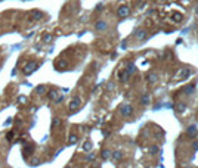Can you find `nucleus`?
Returning <instances> with one entry per match:
<instances>
[{
	"instance_id": "1",
	"label": "nucleus",
	"mask_w": 198,
	"mask_h": 168,
	"mask_svg": "<svg viewBox=\"0 0 198 168\" xmlns=\"http://www.w3.org/2000/svg\"><path fill=\"white\" fill-rule=\"evenodd\" d=\"M40 66V62H37V61H28L27 64H24V66H22V74L24 75H31L36 69H39Z\"/></svg>"
},
{
	"instance_id": "2",
	"label": "nucleus",
	"mask_w": 198,
	"mask_h": 168,
	"mask_svg": "<svg viewBox=\"0 0 198 168\" xmlns=\"http://www.w3.org/2000/svg\"><path fill=\"white\" fill-rule=\"evenodd\" d=\"M46 94H47V99H49V100H52L53 103H61V102H62V99H64V96H62V94H61L56 88H50Z\"/></svg>"
},
{
	"instance_id": "3",
	"label": "nucleus",
	"mask_w": 198,
	"mask_h": 168,
	"mask_svg": "<svg viewBox=\"0 0 198 168\" xmlns=\"http://www.w3.org/2000/svg\"><path fill=\"white\" fill-rule=\"evenodd\" d=\"M31 156H34V145H33V143H24V148H22V158L28 161Z\"/></svg>"
},
{
	"instance_id": "4",
	"label": "nucleus",
	"mask_w": 198,
	"mask_h": 168,
	"mask_svg": "<svg viewBox=\"0 0 198 168\" xmlns=\"http://www.w3.org/2000/svg\"><path fill=\"white\" fill-rule=\"evenodd\" d=\"M80 105H81V100H80V97H73L71 100H70V105H68V108H70V111L71 112H74V111H77L80 108Z\"/></svg>"
},
{
	"instance_id": "5",
	"label": "nucleus",
	"mask_w": 198,
	"mask_h": 168,
	"mask_svg": "<svg viewBox=\"0 0 198 168\" xmlns=\"http://www.w3.org/2000/svg\"><path fill=\"white\" fill-rule=\"evenodd\" d=\"M120 112H121L123 117H129V115H132V112H133V106H132V105H121V106H120Z\"/></svg>"
},
{
	"instance_id": "6",
	"label": "nucleus",
	"mask_w": 198,
	"mask_h": 168,
	"mask_svg": "<svg viewBox=\"0 0 198 168\" xmlns=\"http://www.w3.org/2000/svg\"><path fill=\"white\" fill-rule=\"evenodd\" d=\"M34 93L39 94V96L46 94V93H47V85H46V84H40V85H37V87L34 88Z\"/></svg>"
},
{
	"instance_id": "7",
	"label": "nucleus",
	"mask_w": 198,
	"mask_h": 168,
	"mask_svg": "<svg viewBox=\"0 0 198 168\" xmlns=\"http://www.w3.org/2000/svg\"><path fill=\"white\" fill-rule=\"evenodd\" d=\"M129 13H130V9H129L127 6H121V7L119 9V16H121V18L129 16Z\"/></svg>"
},
{
	"instance_id": "8",
	"label": "nucleus",
	"mask_w": 198,
	"mask_h": 168,
	"mask_svg": "<svg viewBox=\"0 0 198 168\" xmlns=\"http://www.w3.org/2000/svg\"><path fill=\"white\" fill-rule=\"evenodd\" d=\"M135 36H136L139 40H144V39L148 37V33H146L145 30H136V31H135Z\"/></svg>"
},
{
	"instance_id": "9",
	"label": "nucleus",
	"mask_w": 198,
	"mask_h": 168,
	"mask_svg": "<svg viewBox=\"0 0 198 168\" xmlns=\"http://www.w3.org/2000/svg\"><path fill=\"white\" fill-rule=\"evenodd\" d=\"M67 66H68V64H67L65 61H59V59H58V61L55 62V68H56V69H59V71L65 69Z\"/></svg>"
},
{
	"instance_id": "10",
	"label": "nucleus",
	"mask_w": 198,
	"mask_h": 168,
	"mask_svg": "<svg viewBox=\"0 0 198 168\" xmlns=\"http://www.w3.org/2000/svg\"><path fill=\"white\" fill-rule=\"evenodd\" d=\"M95 27H96V30H98V31H105V30L108 28V25H107V22H105V21H98Z\"/></svg>"
},
{
	"instance_id": "11",
	"label": "nucleus",
	"mask_w": 198,
	"mask_h": 168,
	"mask_svg": "<svg viewBox=\"0 0 198 168\" xmlns=\"http://www.w3.org/2000/svg\"><path fill=\"white\" fill-rule=\"evenodd\" d=\"M44 16V13L41 12V10H33L31 12V18L34 19V21H39V19H41Z\"/></svg>"
},
{
	"instance_id": "12",
	"label": "nucleus",
	"mask_w": 198,
	"mask_h": 168,
	"mask_svg": "<svg viewBox=\"0 0 198 168\" xmlns=\"http://www.w3.org/2000/svg\"><path fill=\"white\" fill-rule=\"evenodd\" d=\"M146 80H148V83L154 84L155 81H157V80H158V75H157V74H154V72H151V74H148Z\"/></svg>"
},
{
	"instance_id": "13",
	"label": "nucleus",
	"mask_w": 198,
	"mask_h": 168,
	"mask_svg": "<svg viewBox=\"0 0 198 168\" xmlns=\"http://www.w3.org/2000/svg\"><path fill=\"white\" fill-rule=\"evenodd\" d=\"M77 142H79L77 134H70V137H68V145H76Z\"/></svg>"
},
{
	"instance_id": "14",
	"label": "nucleus",
	"mask_w": 198,
	"mask_h": 168,
	"mask_svg": "<svg viewBox=\"0 0 198 168\" xmlns=\"http://www.w3.org/2000/svg\"><path fill=\"white\" fill-rule=\"evenodd\" d=\"M15 136H16V133H15L13 130H10V131L6 133V140H7V142H12V140L15 139Z\"/></svg>"
},
{
	"instance_id": "15",
	"label": "nucleus",
	"mask_w": 198,
	"mask_h": 168,
	"mask_svg": "<svg viewBox=\"0 0 198 168\" xmlns=\"http://www.w3.org/2000/svg\"><path fill=\"white\" fill-rule=\"evenodd\" d=\"M40 162H41V161H40L39 158H33V156H31V158L28 159V164H30L31 167H36V165H39Z\"/></svg>"
},
{
	"instance_id": "16",
	"label": "nucleus",
	"mask_w": 198,
	"mask_h": 168,
	"mask_svg": "<svg viewBox=\"0 0 198 168\" xmlns=\"http://www.w3.org/2000/svg\"><path fill=\"white\" fill-rule=\"evenodd\" d=\"M188 136H189V137H195V136H197V128L194 126H191L188 128Z\"/></svg>"
},
{
	"instance_id": "17",
	"label": "nucleus",
	"mask_w": 198,
	"mask_h": 168,
	"mask_svg": "<svg viewBox=\"0 0 198 168\" xmlns=\"http://www.w3.org/2000/svg\"><path fill=\"white\" fill-rule=\"evenodd\" d=\"M111 156H113V159H116V161H120V159L123 158V153H121L120 150H116V152H114V153H113Z\"/></svg>"
},
{
	"instance_id": "18",
	"label": "nucleus",
	"mask_w": 198,
	"mask_h": 168,
	"mask_svg": "<svg viewBox=\"0 0 198 168\" xmlns=\"http://www.w3.org/2000/svg\"><path fill=\"white\" fill-rule=\"evenodd\" d=\"M149 100H151V97H149L148 94H144V96H142V99H141V103H142V105H148V103H149Z\"/></svg>"
},
{
	"instance_id": "19",
	"label": "nucleus",
	"mask_w": 198,
	"mask_h": 168,
	"mask_svg": "<svg viewBox=\"0 0 198 168\" xmlns=\"http://www.w3.org/2000/svg\"><path fill=\"white\" fill-rule=\"evenodd\" d=\"M101 156H102V159H108V158L111 156V152H110L108 149H104L102 153H101Z\"/></svg>"
},
{
	"instance_id": "20",
	"label": "nucleus",
	"mask_w": 198,
	"mask_h": 168,
	"mask_svg": "<svg viewBox=\"0 0 198 168\" xmlns=\"http://www.w3.org/2000/svg\"><path fill=\"white\" fill-rule=\"evenodd\" d=\"M27 102H28L27 96H18V103H21V105H25Z\"/></svg>"
},
{
	"instance_id": "21",
	"label": "nucleus",
	"mask_w": 198,
	"mask_h": 168,
	"mask_svg": "<svg viewBox=\"0 0 198 168\" xmlns=\"http://www.w3.org/2000/svg\"><path fill=\"white\" fill-rule=\"evenodd\" d=\"M61 126V120L59 118H53V121H52V130L53 128H56V127Z\"/></svg>"
},
{
	"instance_id": "22",
	"label": "nucleus",
	"mask_w": 198,
	"mask_h": 168,
	"mask_svg": "<svg viewBox=\"0 0 198 168\" xmlns=\"http://www.w3.org/2000/svg\"><path fill=\"white\" fill-rule=\"evenodd\" d=\"M86 159L89 161V162H92V161H95L96 159V153H93V152H90L87 156H86Z\"/></svg>"
},
{
	"instance_id": "23",
	"label": "nucleus",
	"mask_w": 198,
	"mask_h": 168,
	"mask_svg": "<svg viewBox=\"0 0 198 168\" xmlns=\"http://www.w3.org/2000/svg\"><path fill=\"white\" fill-rule=\"evenodd\" d=\"M52 42V36L50 34H44L43 36V43H50Z\"/></svg>"
},
{
	"instance_id": "24",
	"label": "nucleus",
	"mask_w": 198,
	"mask_h": 168,
	"mask_svg": "<svg viewBox=\"0 0 198 168\" xmlns=\"http://www.w3.org/2000/svg\"><path fill=\"white\" fill-rule=\"evenodd\" d=\"M90 149H92V143L90 142H86L84 146H83V150H90Z\"/></svg>"
},
{
	"instance_id": "25",
	"label": "nucleus",
	"mask_w": 198,
	"mask_h": 168,
	"mask_svg": "<svg viewBox=\"0 0 198 168\" xmlns=\"http://www.w3.org/2000/svg\"><path fill=\"white\" fill-rule=\"evenodd\" d=\"M194 88H195V85L191 84V85H188V87L185 88V91H186V93H191V91H194Z\"/></svg>"
},
{
	"instance_id": "26",
	"label": "nucleus",
	"mask_w": 198,
	"mask_h": 168,
	"mask_svg": "<svg viewBox=\"0 0 198 168\" xmlns=\"http://www.w3.org/2000/svg\"><path fill=\"white\" fill-rule=\"evenodd\" d=\"M180 19H182L180 15H173V21H180Z\"/></svg>"
},
{
	"instance_id": "27",
	"label": "nucleus",
	"mask_w": 198,
	"mask_h": 168,
	"mask_svg": "<svg viewBox=\"0 0 198 168\" xmlns=\"http://www.w3.org/2000/svg\"><path fill=\"white\" fill-rule=\"evenodd\" d=\"M177 108H179V111H183V109H185V105H183V103H180Z\"/></svg>"
},
{
	"instance_id": "28",
	"label": "nucleus",
	"mask_w": 198,
	"mask_h": 168,
	"mask_svg": "<svg viewBox=\"0 0 198 168\" xmlns=\"http://www.w3.org/2000/svg\"><path fill=\"white\" fill-rule=\"evenodd\" d=\"M67 168H73V167H67Z\"/></svg>"
},
{
	"instance_id": "29",
	"label": "nucleus",
	"mask_w": 198,
	"mask_h": 168,
	"mask_svg": "<svg viewBox=\"0 0 198 168\" xmlns=\"http://www.w3.org/2000/svg\"><path fill=\"white\" fill-rule=\"evenodd\" d=\"M197 12H198V7H197Z\"/></svg>"
},
{
	"instance_id": "30",
	"label": "nucleus",
	"mask_w": 198,
	"mask_h": 168,
	"mask_svg": "<svg viewBox=\"0 0 198 168\" xmlns=\"http://www.w3.org/2000/svg\"><path fill=\"white\" fill-rule=\"evenodd\" d=\"M0 66H1V64H0Z\"/></svg>"
}]
</instances>
